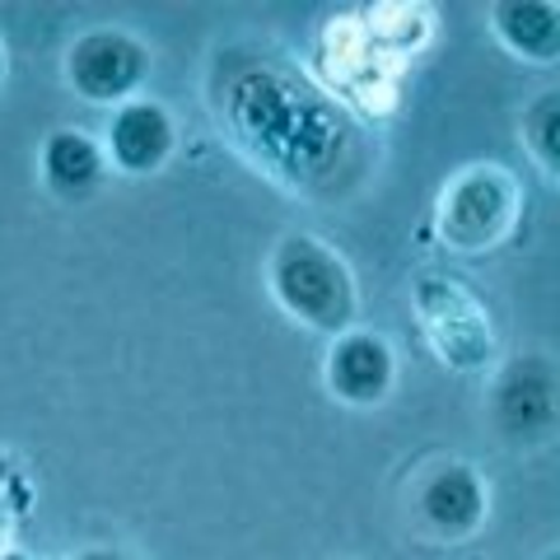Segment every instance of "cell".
Here are the masks:
<instances>
[{
  "label": "cell",
  "mask_w": 560,
  "mask_h": 560,
  "mask_svg": "<svg viewBox=\"0 0 560 560\" xmlns=\"http://www.w3.org/2000/svg\"><path fill=\"white\" fill-rule=\"evenodd\" d=\"M210 94L220 127L276 183L294 191H331L355 168V127L294 70L267 57H224Z\"/></svg>",
  "instance_id": "1"
},
{
  "label": "cell",
  "mask_w": 560,
  "mask_h": 560,
  "mask_svg": "<svg viewBox=\"0 0 560 560\" xmlns=\"http://www.w3.org/2000/svg\"><path fill=\"white\" fill-rule=\"evenodd\" d=\"M75 560H131V556H121V551H84Z\"/></svg>",
  "instance_id": "13"
},
{
  "label": "cell",
  "mask_w": 560,
  "mask_h": 560,
  "mask_svg": "<svg viewBox=\"0 0 560 560\" xmlns=\"http://www.w3.org/2000/svg\"><path fill=\"white\" fill-rule=\"evenodd\" d=\"M150 75V47L127 28H90L66 47V84L84 103H127Z\"/></svg>",
  "instance_id": "5"
},
{
  "label": "cell",
  "mask_w": 560,
  "mask_h": 560,
  "mask_svg": "<svg viewBox=\"0 0 560 560\" xmlns=\"http://www.w3.org/2000/svg\"><path fill=\"white\" fill-rule=\"evenodd\" d=\"M411 308L420 318L425 341L434 346V355H440L448 370L477 374L495 360V318H490V308L463 280L425 271L411 285Z\"/></svg>",
  "instance_id": "3"
},
{
  "label": "cell",
  "mask_w": 560,
  "mask_h": 560,
  "mask_svg": "<svg viewBox=\"0 0 560 560\" xmlns=\"http://www.w3.org/2000/svg\"><path fill=\"white\" fill-rule=\"evenodd\" d=\"M523 145L533 150L541 173H560V94L547 90L528 113H523Z\"/></svg>",
  "instance_id": "12"
},
{
  "label": "cell",
  "mask_w": 560,
  "mask_h": 560,
  "mask_svg": "<svg viewBox=\"0 0 560 560\" xmlns=\"http://www.w3.org/2000/svg\"><path fill=\"white\" fill-rule=\"evenodd\" d=\"M0 560H24V556H0Z\"/></svg>",
  "instance_id": "16"
},
{
  "label": "cell",
  "mask_w": 560,
  "mask_h": 560,
  "mask_svg": "<svg viewBox=\"0 0 560 560\" xmlns=\"http://www.w3.org/2000/svg\"><path fill=\"white\" fill-rule=\"evenodd\" d=\"M173 145H178V127L160 98H127L113 108L103 154L117 173H131V178L160 173L173 160Z\"/></svg>",
  "instance_id": "9"
},
{
  "label": "cell",
  "mask_w": 560,
  "mask_h": 560,
  "mask_svg": "<svg viewBox=\"0 0 560 560\" xmlns=\"http://www.w3.org/2000/svg\"><path fill=\"white\" fill-rule=\"evenodd\" d=\"M14 477V463H10V453H0V486H5Z\"/></svg>",
  "instance_id": "14"
},
{
  "label": "cell",
  "mask_w": 560,
  "mask_h": 560,
  "mask_svg": "<svg viewBox=\"0 0 560 560\" xmlns=\"http://www.w3.org/2000/svg\"><path fill=\"white\" fill-rule=\"evenodd\" d=\"M267 285L276 304L313 331L341 337L360 318V290L346 257L313 234H285L267 257Z\"/></svg>",
  "instance_id": "2"
},
{
  "label": "cell",
  "mask_w": 560,
  "mask_h": 560,
  "mask_svg": "<svg viewBox=\"0 0 560 560\" xmlns=\"http://www.w3.org/2000/svg\"><path fill=\"white\" fill-rule=\"evenodd\" d=\"M323 378L331 397L346 401V407H378V401H388L397 383V355L383 331L350 327L341 337H331Z\"/></svg>",
  "instance_id": "8"
},
{
  "label": "cell",
  "mask_w": 560,
  "mask_h": 560,
  "mask_svg": "<svg viewBox=\"0 0 560 560\" xmlns=\"http://www.w3.org/2000/svg\"><path fill=\"white\" fill-rule=\"evenodd\" d=\"M416 514L425 523V533H434L440 541H463L490 514V486L471 463H440L416 486Z\"/></svg>",
  "instance_id": "7"
},
{
  "label": "cell",
  "mask_w": 560,
  "mask_h": 560,
  "mask_svg": "<svg viewBox=\"0 0 560 560\" xmlns=\"http://www.w3.org/2000/svg\"><path fill=\"white\" fill-rule=\"evenodd\" d=\"M490 420L500 440L510 444H541L556 434L560 420V374L547 355H518L500 370L495 393H490Z\"/></svg>",
  "instance_id": "6"
},
{
  "label": "cell",
  "mask_w": 560,
  "mask_h": 560,
  "mask_svg": "<svg viewBox=\"0 0 560 560\" xmlns=\"http://www.w3.org/2000/svg\"><path fill=\"white\" fill-rule=\"evenodd\" d=\"M518 210H523V187L510 168L471 164L444 187L440 234L453 253H490L514 234Z\"/></svg>",
  "instance_id": "4"
},
{
  "label": "cell",
  "mask_w": 560,
  "mask_h": 560,
  "mask_svg": "<svg viewBox=\"0 0 560 560\" xmlns=\"http://www.w3.org/2000/svg\"><path fill=\"white\" fill-rule=\"evenodd\" d=\"M490 33L518 61H556L560 57V5H551V0H500V5H490Z\"/></svg>",
  "instance_id": "11"
},
{
  "label": "cell",
  "mask_w": 560,
  "mask_h": 560,
  "mask_svg": "<svg viewBox=\"0 0 560 560\" xmlns=\"http://www.w3.org/2000/svg\"><path fill=\"white\" fill-rule=\"evenodd\" d=\"M0 84H5V47H0Z\"/></svg>",
  "instance_id": "15"
},
{
  "label": "cell",
  "mask_w": 560,
  "mask_h": 560,
  "mask_svg": "<svg viewBox=\"0 0 560 560\" xmlns=\"http://www.w3.org/2000/svg\"><path fill=\"white\" fill-rule=\"evenodd\" d=\"M103 173H108V154L94 136L61 127L43 140V183L51 197L84 201L103 183Z\"/></svg>",
  "instance_id": "10"
}]
</instances>
